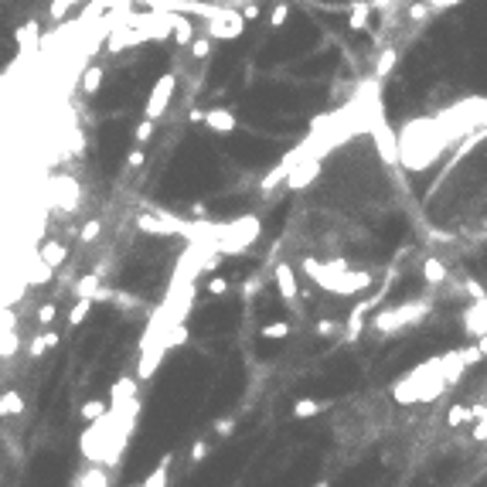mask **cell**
<instances>
[{
    "mask_svg": "<svg viewBox=\"0 0 487 487\" xmlns=\"http://www.w3.org/2000/svg\"><path fill=\"white\" fill-rule=\"evenodd\" d=\"M426 310H429V300H409V303H399V307H385V310L372 320V330H378V334H395V330L406 328V324H416Z\"/></svg>",
    "mask_w": 487,
    "mask_h": 487,
    "instance_id": "obj_1",
    "label": "cell"
},
{
    "mask_svg": "<svg viewBox=\"0 0 487 487\" xmlns=\"http://www.w3.org/2000/svg\"><path fill=\"white\" fill-rule=\"evenodd\" d=\"M174 85H177V75H174V72H167V75H160V79L154 82L150 99H147V106H143V120H154V123H157L160 116L167 112V103H171V95H174Z\"/></svg>",
    "mask_w": 487,
    "mask_h": 487,
    "instance_id": "obj_2",
    "label": "cell"
},
{
    "mask_svg": "<svg viewBox=\"0 0 487 487\" xmlns=\"http://www.w3.org/2000/svg\"><path fill=\"white\" fill-rule=\"evenodd\" d=\"M460 324L464 330L471 334V337H484L487 334V300H473L471 307H464V314H460Z\"/></svg>",
    "mask_w": 487,
    "mask_h": 487,
    "instance_id": "obj_3",
    "label": "cell"
},
{
    "mask_svg": "<svg viewBox=\"0 0 487 487\" xmlns=\"http://www.w3.org/2000/svg\"><path fill=\"white\" fill-rule=\"evenodd\" d=\"M204 126H208V130H219V133H232L239 126V120L229 110H208L204 112Z\"/></svg>",
    "mask_w": 487,
    "mask_h": 487,
    "instance_id": "obj_4",
    "label": "cell"
},
{
    "mask_svg": "<svg viewBox=\"0 0 487 487\" xmlns=\"http://www.w3.org/2000/svg\"><path fill=\"white\" fill-rule=\"evenodd\" d=\"M372 11H375V7H372L368 0H355V4H351V14H347V28H351V31H365Z\"/></svg>",
    "mask_w": 487,
    "mask_h": 487,
    "instance_id": "obj_5",
    "label": "cell"
},
{
    "mask_svg": "<svg viewBox=\"0 0 487 487\" xmlns=\"http://www.w3.org/2000/svg\"><path fill=\"white\" fill-rule=\"evenodd\" d=\"M38 256H41L51 269H58L65 259H68V249H65L62 242H55V239H51V242H45V246H41V252H38Z\"/></svg>",
    "mask_w": 487,
    "mask_h": 487,
    "instance_id": "obj_6",
    "label": "cell"
},
{
    "mask_svg": "<svg viewBox=\"0 0 487 487\" xmlns=\"http://www.w3.org/2000/svg\"><path fill=\"white\" fill-rule=\"evenodd\" d=\"M423 276H426V283L429 286H440V283H446V266H443L436 256H429L423 263Z\"/></svg>",
    "mask_w": 487,
    "mask_h": 487,
    "instance_id": "obj_7",
    "label": "cell"
},
{
    "mask_svg": "<svg viewBox=\"0 0 487 487\" xmlns=\"http://www.w3.org/2000/svg\"><path fill=\"white\" fill-rule=\"evenodd\" d=\"M99 85H103V65H89L85 75H82V93L93 95V93H99Z\"/></svg>",
    "mask_w": 487,
    "mask_h": 487,
    "instance_id": "obj_8",
    "label": "cell"
},
{
    "mask_svg": "<svg viewBox=\"0 0 487 487\" xmlns=\"http://www.w3.org/2000/svg\"><path fill=\"white\" fill-rule=\"evenodd\" d=\"M395 58H399V51H395V48H382V55H378V62H375V75H378V79H385V75L392 72Z\"/></svg>",
    "mask_w": 487,
    "mask_h": 487,
    "instance_id": "obj_9",
    "label": "cell"
},
{
    "mask_svg": "<svg viewBox=\"0 0 487 487\" xmlns=\"http://www.w3.org/2000/svg\"><path fill=\"white\" fill-rule=\"evenodd\" d=\"M174 41H177V45H191V41H194V28H191V21L174 17Z\"/></svg>",
    "mask_w": 487,
    "mask_h": 487,
    "instance_id": "obj_10",
    "label": "cell"
},
{
    "mask_svg": "<svg viewBox=\"0 0 487 487\" xmlns=\"http://www.w3.org/2000/svg\"><path fill=\"white\" fill-rule=\"evenodd\" d=\"M473 419V409L471 406H454L450 412H446V423L450 426H464V423H471Z\"/></svg>",
    "mask_w": 487,
    "mask_h": 487,
    "instance_id": "obj_11",
    "label": "cell"
},
{
    "mask_svg": "<svg viewBox=\"0 0 487 487\" xmlns=\"http://www.w3.org/2000/svg\"><path fill=\"white\" fill-rule=\"evenodd\" d=\"M191 55H194L198 62H201V58H208V55H211V34H201V38H194V41H191Z\"/></svg>",
    "mask_w": 487,
    "mask_h": 487,
    "instance_id": "obj_12",
    "label": "cell"
},
{
    "mask_svg": "<svg viewBox=\"0 0 487 487\" xmlns=\"http://www.w3.org/2000/svg\"><path fill=\"white\" fill-rule=\"evenodd\" d=\"M286 334H290V324H283V320H280V324H266V328H263V337H273V341H280V337H286Z\"/></svg>",
    "mask_w": 487,
    "mask_h": 487,
    "instance_id": "obj_13",
    "label": "cell"
},
{
    "mask_svg": "<svg viewBox=\"0 0 487 487\" xmlns=\"http://www.w3.org/2000/svg\"><path fill=\"white\" fill-rule=\"evenodd\" d=\"M150 133H154V120H143V123L137 126V133H133V140H137V147H143V143L150 140Z\"/></svg>",
    "mask_w": 487,
    "mask_h": 487,
    "instance_id": "obj_14",
    "label": "cell"
},
{
    "mask_svg": "<svg viewBox=\"0 0 487 487\" xmlns=\"http://www.w3.org/2000/svg\"><path fill=\"white\" fill-rule=\"evenodd\" d=\"M286 17H290V7H286V4H276V7H273V17H269V24H273V28H283Z\"/></svg>",
    "mask_w": 487,
    "mask_h": 487,
    "instance_id": "obj_15",
    "label": "cell"
},
{
    "mask_svg": "<svg viewBox=\"0 0 487 487\" xmlns=\"http://www.w3.org/2000/svg\"><path fill=\"white\" fill-rule=\"evenodd\" d=\"M320 402H300L297 409H293V416H300V419H307V416H314V412H320Z\"/></svg>",
    "mask_w": 487,
    "mask_h": 487,
    "instance_id": "obj_16",
    "label": "cell"
},
{
    "mask_svg": "<svg viewBox=\"0 0 487 487\" xmlns=\"http://www.w3.org/2000/svg\"><path fill=\"white\" fill-rule=\"evenodd\" d=\"M426 14H429V4H423V0H416V4H409V17H412V21H423Z\"/></svg>",
    "mask_w": 487,
    "mask_h": 487,
    "instance_id": "obj_17",
    "label": "cell"
},
{
    "mask_svg": "<svg viewBox=\"0 0 487 487\" xmlns=\"http://www.w3.org/2000/svg\"><path fill=\"white\" fill-rule=\"evenodd\" d=\"M130 167H133V171H137V167H143V150H140V147H137L133 154H126V171H130Z\"/></svg>",
    "mask_w": 487,
    "mask_h": 487,
    "instance_id": "obj_18",
    "label": "cell"
},
{
    "mask_svg": "<svg viewBox=\"0 0 487 487\" xmlns=\"http://www.w3.org/2000/svg\"><path fill=\"white\" fill-rule=\"evenodd\" d=\"M208 290H211V293H215V297H221V293H225V290H229V280H221V276H215V280H211V283H208Z\"/></svg>",
    "mask_w": 487,
    "mask_h": 487,
    "instance_id": "obj_19",
    "label": "cell"
},
{
    "mask_svg": "<svg viewBox=\"0 0 487 487\" xmlns=\"http://www.w3.org/2000/svg\"><path fill=\"white\" fill-rule=\"evenodd\" d=\"M242 14L249 17V21L252 17H259V4H256V0H242Z\"/></svg>",
    "mask_w": 487,
    "mask_h": 487,
    "instance_id": "obj_20",
    "label": "cell"
},
{
    "mask_svg": "<svg viewBox=\"0 0 487 487\" xmlns=\"http://www.w3.org/2000/svg\"><path fill=\"white\" fill-rule=\"evenodd\" d=\"M429 7H436V11H446V7H456L460 0H426Z\"/></svg>",
    "mask_w": 487,
    "mask_h": 487,
    "instance_id": "obj_21",
    "label": "cell"
},
{
    "mask_svg": "<svg viewBox=\"0 0 487 487\" xmlns=\"http://www.w3.org/2000/svg\"><path fill=\"white\" fill-rule=\"evenodd\" d=\"M477 347H481V355H484V358H487V334H484V337H481V341H477Z\"/></svg>",
    "mask_w": 487,
    "mask_h": 487,
    "instance_id": "obj_22",
    "label": "cell"
}]
</instances>
